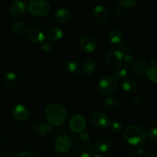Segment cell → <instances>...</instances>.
Returning a JSON list of instances; mask_svg holds the SVG:
<instances>
[{"instance_id": "6da1fadb", "label": "cell", "mask_w": 157, "mask_h": 157, "mask_svg": "<svg viewBox=\"0 0 157 157\" xmlns=\"http://www.w3.org/2000/svg\"><path fill=\"white\" fill-rule=\"evenodd\" d=\"M44 116L51 126L58 127L65 122L67 112L63 105L58 103H52L46 107Z\"/></svg>"}, {"instance_id": "7a4b0ae2", "label": "cell", "mask_w": 157, "mask_h": 157, "mask_svg": "<svg viewBox=\"0 0 157 157\" xmlns=\"http://www.w3.org/2000/svg\"><path fill=\"white\" fill-rule=\"evenodd\" d=\"M146 131L137 125H130L124 131V138L126 142L133 147H140L146 140Z\"/></svg>"}, {"instance_id": "3957f363", "label": "cell", "mask_w": 157, "mask_h": 157, "mask_svg": "<svg viewBox=\"0 0 157 157\" xmlns=\"http://www.w3.org/2000/svg\"><path fill=\"white\" fill-rule=\"evenodd\" d=\"M119 81L113 75H107L103 77L98 84V90L101 95L110 96L117 90Z\"/></svg>"}, {"instance_id": "277c9868", "label": "cell", "mask_w": 157, "mask_h": 157, "mask_svg": "<svg viewBox=\"0 0 157 157\" xmlns=\"http://www.w3.org/2000/svg\"><path fill=\"white\" fill-rule=\"evenodd\" d=\"M28 8L31 15L35 17H42L48 13L51 6L48 0H31Z\"/></svg>"}, {"instance_id": "5b68a950", "label": "cell", "mask_w": 157, "mask_h": 157, "mask_svg": "<svg viewBox=\"0 0 157 157\" xmlns=\"http://www.w3.org/2000/svg\"><path fill=\"white\" fill-rule=\"evenodd\" d=\"M69 128L73 133H81L84 131L87 126L85 118L81 114H75L69 121Z\"/></svg>"}, {"instance_id": "8992f818", "label": "cell", "mask_w": 157, "mask_h": 157, "mask_svg": "<svg viewBox=\"0 0 157 157\" xmlns=\"http://www.w3.org/2000/svg\"><path fill=\"white\" fill-rule=\"evenodd\" d=\"M26 38L32 44H41L44 41V35L43 31L37 26H32L29 28L26 32Z\"/></svg>"}, {"instance_id": "52a82bcc", "label": "cell", "mask_w": 157, "mask_h": 157, "mask_svg": "<svg viewBox=\"0 0 157 157\" xmlns=\"http://www.w3.org/2000/svg\"><path fill=\"white\" fill-rule=\"evenodd\" d=\"M91 122L96 128L100 130H105L110 125V118L102 112H96L94 113L91 117Z\"/></svg>"}, {"instance_id": "ba28073f", "label": "cell", "mask_w": 157, "mask_h": 157, "mask_svg": "<svg viewBox=\"0 0 157 157\" xmlns=\"http://www.w3.org/2000/svg\"><path fill=\"white\" fill-rule=\"evenodd\" d=\"M72 147V140L67 135H61L56 139L55 142V150L60 153H67Z\"/></svg>"}, {"instance_id": "9c48e42d", "label": "cell", "mask_w": 157, "mask_h": 157, "mask_svg": "<svg viewBox=\"0 0 157 157\" xmlns=\"http://www.w3.org/2000/svg\"><path fill=\"white\" fill-rule=\"evenodd\" d=\"M94 153V148L89 143H82L75 148V157H92Z\"/></svg>"}, {"instance_id": "30bf717a", "label": "cell", "mask_w": 157, "mask_h": 157, "mask_svg": "<svg viewBox=\"0 0 157 157\" xmlns=\"http://www.w3.org/2000/svg\"><path fill=\"white\" fill-rule=\"evenodd\" d=\"M12 115L18 121H25L29 119L30 112L29 108L23 104H17L12 109Z\"/></svg>"}, {"instance_id": "8fae6325", "label": "cell", "mask_w": 157, "mask_h": 157, "mask_svg": "<svg viewBox=\"0 0 157 157\" xmlns=\"http://www.w3.org/2000/svg\"><path fill=\"white\" fill-rule=\"evenodd\" d=\"M123 57H124V54L121 50L113 49L107 54L106 61L110 67H117L121 64L123 60Z\"/></svg>"}, {"instance_id": "7c38bea8", "label": "cell", "mask_w": 157, "mask_h": 157, "mask_svg": "<svg viewBox=\"0 0 157 157\" xmlns=\"http://www.w3.org/2000/svg\"><path fill=\"white\" fill-rule=\"evenodd\" d=\"M80 48L84 52L90 53L97 49L98 44L94 38L90 36H84L81 38L79 42Z\"/></svg>"}, {"instance_id": "4fadbf2b", "label": "cell", "mask_w": 157, "mask_h": 157, "mask_svg": "<svg viewBox=\"0 0 157 157\" xmlns=\"http://www.w3.org/2000/svg\"><path fill=\"white\" fill-rule=\"evenodd\" d=\"M27 6L22 1H15L9 6V12L15 17H21L26 12Z\"/></svg>"}, {"instance_id": "5bb4252c", "label": "cell", "mask_w": 157, "mask_h": 157, "mask_svg": "<svg viewBox=\"0 0 157 157\" xmlns=\"http://www.w3.org/2000/svg\"><path fill=\"white\" fill-rule=\"evenodd\" d=\"M94 17L98 23H105L109 18V13L105 6L97 5L94 9Z\"/></svg>"}, {"instance_id": "9a60e30c", "label": "cell", "mask_w": 157, "mask_h": 157, "mask_svg": "<svg viewBox=\"0 0 157 157\" xmlns=\"http://www.w3.org/2000/svg\"><path fill=\"white\" fill-rule=\"evenodd\" d=\"M33 129L36 133L41 136H48L52 131V127L48 122L44 121H36L33 124Z\"/></svg>"}, {"instance_id": "2e32d148", "label": "cell", "mask_w": 157, "mask_h": 157, "mask_svg": "<svg viewBox=\"0 0 157 157\" xmlns=\"http://www.w3.org/2000/svg\"><path fill=\"white\" fill-rule=\"evenodd\" d=\"M112 141L109 138L101 137L96 141L94 148L99 153H107L112 148Z\"/></svg>"}, {"instance_id": "e0dca14e", "label": "cell", "mask_w": 157, "mask_h": 157, "mask_svg": "<svg viewBox=\"0 0 157 157\" xmlns=\"http://www.w3.org/2000/svg\"><path fill=\"white\" fill-rule=\"evenodd\" d=\"M71 13L70 11L64 8L58 9L54 14V18L58 23H66L71 19Z\"/></svg>"}, {"instance_id": "ac0fdd59", "label": "cell", "mask_w": 157, "mask_h": 157, "mask_svg": "<svg viewBox=\"0 0 157 157\" xmlns=\"http://www.w3.org/2000/svg\"><path fill=\"white\" fill-rule=\"evenodd\" d=\"M64 36V32L60 28L54 27L52 28L48 31L46 34L48 40L51 42H56V41H60Z\"/></svg>"}, {"instance_id": "d6986e66", "label": "cell", "mask_w": 157, "mask_h": 157, "mask_svg": "<svg viewBox=\"0 0 157 157\" xmlns=\"http://www.w3.org/2000/svg\"><path fill=\"white\" fill-rule=\"evenodd\" d=\"M121 87H122L123 90L127 93H134L138 88L136 81H133L131 78H124L121 81Z\"/></svg>"}, {"instance_id": "ffe728a7", "label": "cell", "mask_w": 157, "mask_h": 157, "mask_svg": "<svg viewBox=\"0 0 157 157\" xmlns=\"http://www.w3.org/2000/svg\"><path fill=\"white\" fill-rule=\"evenodd\" d=\"M147 69H148V64L144 60H139L138 61H136L133 67L135 75L140 77L145 75L146 73H147Z\"/></svg>"}, {"instance_id": "44dd1931", "label": "cell", "mask_w": 157, "mask_h": 157, "mask_svg": "<svg viewBox=\"0 0 157 157\" xmlns=\"http://www.w3.org/2000/svg\"><path fill=\"white\" fill-rule=\"evenodd\" d=\"M11 28L14 33L18 36H23L26 34L28 26L23 21H14L11 25Z\"/></svg>"}, {"instance_id": "7402d4cb", "label": "cell", "mask_w": 157, "mask_h": 157, "mask_svg": "<svg viewBox=\"0 0 157 157\" xmlns=\"http://www.w3.org/2000/svg\"><path fill=\"white\" fill-rule=\"evenodd\" d=\"M96 70V63L91 59L86 60L81 66V71L84 75L90 76L94 73Z\"/></svg>"}, {"instance_id": "603a6c76", "label": "cell", "mask_w": 157, "mask_h": 157, "mask_svg": "<svg viewBox=\"0 0 157 157\" xmlns=\"http://www.w3.org/2000/svg\"><path fill=\"white\" fill-rule=\"evenodd\" d=\"M4 82L8 87H15L18 84V76L14 71H9L6 75Z\"/></svg>"}, {"instance_id": "cb8c5ba5", "label": "cell", "mask_w": 157, "mask_h": 157, "mask_svg": "<svg viewBox=\"0 0 157 157\" xmlns=\"http://www.w3.org/2000/svg\"><path fill=\"white\" fill-rule=\"evenodd\" d=\"M108 39L112 44H118L122 41L123 34L118 29H113L108 34Z\"/></svg>"}, {"instance_id": "d4e9b609", "label": "cell", "mask_w": 157, "mask_h": 157, "mask_svg": "<svg viewBox=\"0 0 157 157\" xmlns=\"http://www.w3.org/2000/svg\"><path fill=\"white\" fill-rule=\"evenodd\" d=\"M120 105L118 99L114 97H108L104 101V106L105 108L110 110H115Z\"/></svg>"}, {"instance_id": "484cf974", "label": "cell", "mask_w": 157, "mask_h": 157, "mask_svg": "<svg viewBox=\"0 0 157 157\" xmlns=\"http://www.w3.org/2000/svg\"><path fill=\"white\" fill-rule=\"evenodd\" d=\"M113 72H114L113 76L115 78H117V79H124L128 73V68L124 64H119L118 66L115 67Z\"/></svg>"}, {"instance_id": "4316f807", "label": "cell", "mask_w": 157, "mask_h": 157, "mask_svg": "<svg viewBox=\"0 0 157 157\" xmlns=\"http://www.w3.org/2000/svg\"><path fill=\"white\" fill-rule=\"evenodd\" d=\"M66 70L69 75H76L80 71V66L76 61H69L66 64Z\"/></svg>"}, {"instance_id": "83f0119b", "label": "cell", "mask_w": 157, "mask_h": 157, "mask_svg": "<svg viewBox=\"0 0 157 157\" xmlns=\"http://www.w3.org/2000/svg\"><path fill=\"white\" fill-rule=\"evenodd\" d=\"M156 73H157V67L156 65L151 66V67H148V69H147V73H146L149 81L153 82V84H156L157 83Z\"/></svg>"}, {"instance_id": "f1b7e54d", "label": "cell", "mask_w": 157, "mask_h": 157, "mask_svg": "<svg viewBox=\"0 0 157 157\" xmlns=\"http://www.w3.org/2000/svg\"><path fill=\"white\" fill-rule=\"evenodd\" d=\"M122 61H124V65H125L127 68H128V67H131V68H133L135 63H136L135 58H133L131 55H130V54H127V55H126L125 56L123 57Z\"/></svg>"}, {"instance_id": "f546056e", "label": "cell", "mask_w": 157, "mask_h": 157, "mask_svg": "<svg viewBox=\"0 0 157 157\" xmlns=\"http://www.w3.org/2000/svg\"><path fill=\"white\" fill-rule=\"evenodd\" d=\"M111 130V131L114 133H120L123 131V125L118 121H115V122L110 123V125L109 127Z\"/></svg>"}, {"instance_id": "4dcf8cb0", "label": "cell", "mask_w": 157, "mask_h": 157, "mask_svg": "<svg viewBox=\"0 0 157 157\" xmlns=\"http://www.w3.org/2000/svg\"><path fill=\"white\" fill-rule=\"evenodd\" d=\"M147 136H148L149 139L152 140H156L157 138V130L156 127H150L148 129L147 132L146 133Z\"/></svg>"}, {"instance_id": "1f68e13d", "label": "cell", "mask_w": 157, "mask_h": 157, "mask_svg": "<svg viewBox=\"0 0 157 157\" xmlns=\"http://www.w3.org/2000/svg\"><path fill=\"white\" fill-rule=\"evenodd\" d=\"M121 6L126 8H131L136 5L137 0H117Z\"/></svg>"}, {"instance_id": "d6a6232c", "label": "cell", "mask_w": 157, "mask_h": 157, "mask_svg": "<svg viewBox=\"0 0 157 157\" xmlns=\"http://www.w3.org/2000/svg\"><path fill=\"white\" fill-rule=\"evenodd\" d=\"M41 49L44 52H51L53 49V44L49 41H44L41 43Z\"/></svg>"}, {"instance_id": "836d02e7", "label": "cell", "mask_w": 157, "mask_h": 157, "mask_svg": "<svg viewBox=\"0 0 157 157\" xmlns=\"http://www.w3.org/2000/svg\"><path fill=\"white\" fill-rule=\"evenodd\" d=\"M80 139L84 143H86L90 139V135H89V133L87 132L84 131L82 133H81V134H80Z\"/></svg>"}, {"instance_id": "e575fe53", "label": "cell", "mask_w": 157, "mask_h": 157, "mask_svg": "<svg viewBox=\"0 0 157 157\" xmlns=\"http://www.w3.org/2000/svg\"><path fill=\"white\" fill-rule=\"evenodd\" d=\"M15 157H35L32 153L29 151H21L15 156Z\"/></svg>"}, {"instance_id": "d590c367", "label": "cell", "mask_w": 157, "mask_h": 157, "mask_svg": "<svg viewBox=\"0 0 157 157\" xmlns=\"http://www.w3.org/2000/svg\"><path fill=\"white\" fill-rule=\"evenodd\" d=\"M123 9L121 7H120V6H117L116 8L114 9V10H113V12H114L115 15H121V14L123 13Z\"/></svg>"}, {"instance_id": "8d00e7d4", "label": "cell", "mask_w": 157, "mask_h": 157, "mask_svg": "<svg viewBox=\"0 0 157 157\" xmlns=\"http://www.w3.org/2000/svg\"><path fill=\"white\" fill-rule=\"evenodd\" d=\"M144 99L143 98V97H136L134 100L133 101V102L134 103V104H142L144 102Z\"/></svg>"}, {"instance_id": "74e56055", "label": "cell", "mask_w": 157, "mask_h": 157, "mask_svg": "<svg viewBox=\"0 0 157 157\" xmlns=\"http://www.w3.org/2000/svg\"><path fill=\"white\" fill-rule=\"evenodd\" d=\"M150 64H152V66H155V65H156V59H155L154 58H152L151 59H150Z\"/></svg>"}, {"instance_id": "f35d334b", "label": "cell", "mask_w": 157, "mask_h": 157, "mask_svg": "<svg viewBox=\"0 0 157 157\" xmlns=\"http://www.w3.org/2000/svg\"><path fill=\"white\" fill-rule=\"evenodd\" d=\"M93 157H107V156H106L105 155H103V154H101V153H99V154L94 155Z\"/></svg>"}, {"instance_id": "ab89813d", "label": "cell", "mask_w": 157, "mask_h": 157, "mask_svg": "<svg viewBox=\"0 0 157 157\" xmlns=\"http://www.w3.org/2000/svg\"><path fill=\"white\" fill-rule=\"evenodd\" d=\"M0 144H1V138H0Z\"/></svg>"}]
</instances>
